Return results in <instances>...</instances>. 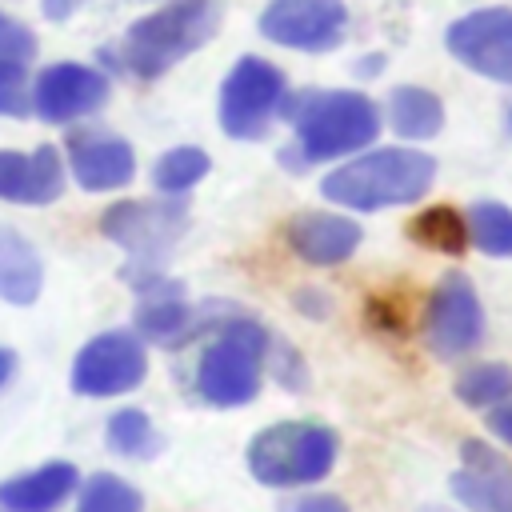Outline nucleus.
I'll list each match as a JSON object with an SVG mask.
<instances>
[{
	"label": "nucleus",
	"mask_w": 512,
	"mask_h": 512,
	"mask_svg": "<svg viewBox=\"0 0 512 512\" xmlns=\"http://www.w3.org/2000/svg\"><path fill=\"white\" fill-rule=\"evenodd\" d=\"M384 116L392 124L396 136L404 140H428L444 128V104L436 92L428 88H416V84H400L388 92V104H384Z\"/></svg>",
	"instance_id": "6ab92c4d"
},
{
	"label": "nucleus",
	"mask_w": 512,
	"mask_h": 512,
	"mask_svg": "<svg viewBox=\"0 0 512 512\" xmlns=\"http://www.w3.org/2000/svg\"><path fill=\"white\" fill-rule=\"evenodd\" d=\"M104 440H108L112 452L132 456V460H144V456H152V452L160 448V436H156L148 412H140V408H120V412H112V420H108V428H104Z\"/></svg>",
	"instance_id": "5701e85b"
},
{
	"label": "nucleus",
	"mask_w": 512,
	"mask_h": 512,
	"mask_svg": "<svg viewBox=\"0 0 512 512\" xmlns=\"http://www.w3.org/2000/svg\"><path fill=\"white\" fill-rule=\"evenodd\" d=\"M268 348H272V336L264 324H256L248 316L224 320L216 328V336L204 344V352L196 356V368H192L196 396L216 408L248 404L260 392Z\"/></svg>",
	"instance_id": "20e7f679"
},
{
	"label": "nucleus",
	"mask_w": 512,
	"mask_h": 512,
	"mask_svg": "<svg viewBox=\"0 0 512 512\" xmlns=\"http://www.w3.org/2000/svg\"><path fill=\"white\" fill-rule=\"evenodd\" d=\"M452 496L468 512H512V460L480 440H464Z\"/></svg>",
	"instance_id": "4468645a"
},
{
	"label": "nucleus",
	"mask_w": 512,
	"mask_h": 512,
	"mask_svg": "<svg viewBox=\"0 0 512 512\" xmlns=\"http://www.w3.org/2000/svg\"><path fill=\"white\" fill-rule=\"evenodd\" d=\"M508 124H512V116H508Z\"/></svg>",
	"instance_id": "f704fd0d"
},
{
	"label": "nucleus",
	"mask_w": 512,
	"mask_h": 512,
	"mask_svg": "<svg viewBox=\"0 0 512 512\" xmlns=\"http://www.w3.org/2000/svg\"><path fill=\"white\" fill-rule=\"evenodd\" d=\"M220 28V8L212 0H168L156 12L128 24L116 44V68L140 80H156L192 56Z\"/></svg>",
	"instance_id": "7ed1b4c3"
},
{
	"label": "nucleus",
	"mask_w": 512,
	"mask_h": 512,
	"mask_svg": "<svg viewBox=\"0 0 512 512\" xmlns=\"http://www.w3.org/2000/svg\"><path fill=\"white\" fill-rule=\"evenodd\" d=\"M112 92L108 72L92 68V64H76V60H60L36 72L32 80V112L44 124H76L92 112L104 108Z\"/></svg>",
	"instance_id": "9d476101"
},
{
	"label": "nucleus",
	"mask_w": 512,
	"mask_h": 512,
	"mask_svg": "<svg viewBox=\"0 0 512 512\" xmlns=\"http://www.w3.org/2000/svg\"><path fill=\"white\" fill-rule=\"evenodd\" d=\"M336 432L312 420H284L252 436L248 468L268 488H300L324 480L336 464Z\"/></svg>",
	"instance_id": "39448f33"
},
{
	"label": "nucleus",
	"mask_w": 512,
	"mask_h": 512,
	"mask_svg": "<svg viewBox=\"0 0 512 512\" xmlns=\"http://www.w3.org/2000/svg\"><path fill=\"white\" fill-rule=\"evenodd\" d=\"M444 48L484 80L512 84V8H476L448 24Z\"/></svg>",
	"instance_id": "1a4fd4ad"
},
{
	"label": "nucleus",
	"mask_w": 512,
	"mask_h": 512,
	"mask_svg": "<svg viewBox=\"0 0 512 512\" xmlns=\"http://www.w3.org/2000/svg\"><path fill=\"white\" fill-rule=\"evenodd\" d=\"M64 192V160L52 144L32 152L0 148V200L12 204H52Z\"/></svg>",
	"instance_id": "2eb2a0df"
},
{
	"label": "nucleus",
	"mask_w": 512,
	"mask_h": 512,
	"mask_svg": "<svg viewBox=\"0 0 512 512\" xmlns=\"http://www.w3.org/2000/svg\"><path fill=\"white\" fill-rule=\"evenodd\" d=\"M484 424H488V432H492L496 440L512 444V396H508V400H496V404H488V416H484Z\"/></svg>",
	"instance_id": "c85d7f7f"
},
{
	"label": "nucleus",
	"mask_w": 512,
	"mask_h": 512,
	"mask_svg": "<svg viewBox=\"0 0 512 512\" xmlns=\"http://www.w3.org/2000/svg\"><path fill=\"white\" fill-rule=\"evenodd\" d=\"M192 324L188 304L180 300V288L168 280H140V304H136V328L148 340H176Z\"/></svg>",
	"instance_id": "aec40b11"
},
{
	"label": "nucleus",
	"mask_w": 512,
	"mask_h": 512,
	"mask_svg": "<svg viewBox=\"0 0 512 512\" xmlns=\"http://www.w3.org/2000/svg\"><path fill=\"white\" fill-rule=\"evenodd\" d=\"M280 116L292 124V148H284L292 168L364 152L380 136V108L352 88H312L284 96Z\"/></svg>",
	"instance_id": "f257e3e1"
},
{
	"label": "nucleus",
	"mask_w": 512,
	"mask_h": 512,
	"mask_svg": "<svg viewBox=\"0 0 512 512\" xmlns=\"http://www.w3.org/2000/svg\"><path fill=\"white\" fill-rule=\"evenodd\" d=\"M464 224H468V240L484 256H512V208L508 204L480 200L468 208Z\"/></svg>",
	"instance_id": "4be33fe9"
},
{
	"label": "nucleus",
	"mask_w": 512,
	"mask_h": 512,
	"mask_svg": "<svg viewBox=\"0 0 512 512\" xmlns=\"http://www.w3.org/2000/svg\"><path fill=\"white\" fill-rule=\"evenodd\" d=\"M0 56L4 60H24V64L36 56V32L24 20L8 16L4 8H0Z\"/></svg>",
	"instance_id": "cd10ccee"
},
{
	"label": "nucleus",
	"mask_w": 512,
	"mask_h": 512,
	"mask_svg": "<svg viewBox=\"0 0 512 512\" xmlns=\"http://www.w3.org/2000/svg\"><path fill=\"white\" fill-rule=\"evenodd\" d=\"M44 268L36 248L8 224H0V300L8 304H32L40 296Z\"/></svg>",
	"instance_id": "a211bd4d"
},
{
	"label": "nucleus",
	"mask_w": 512,
	"mask_h": 512,
	"mask_svg": "<svg viewBox=\"0 0 512 512\" xmlns=\"http://www.w3.org/2000/svg\"><path fill=\"white\" fill-rule=\"evenodd\" d=\"M76 512H144V496L128 480L96 472L92 480H84Z\"/></svg>",
	"instance_id": "b1692460"
},
{
	"label": "nucleus",
	"mask_w": 512,
	"mask_h": 512,
	"mask_svg": "<svg viewBox=\"0 0 512 512\" xmlns=\"http://www.w3.org/2000/svg\"><path fill=\"white\" fill-rule=\"evenodd\" d=\"M412 236L424 244V248H436V252H460L468 244V224L460 212L452 208H428L412 220Z\"/></svg>",
	"instance_id": "a878e982"
},
{
	"label": "nucleus",
	"mask_w": 512,
	"mask_h": 512,
	"mask_svg": "<svg viewBox=\"0 0 512 512\" xmlns=\"http://www.w3.org/2000/svg\"><path fill=\"white\" fill-rule=\"evenodd\" d=\"M188 228V208L168 196V200H120L100 216V232L108 240H116L120 248L132 252V260L144 264H160L172 244L184 236Z\"/></svg>",
	"instance_id": "0eeeda50"
},
{
	"label": "nucleus",
	"mask_w": 512,
	"mask_h": 512,
	"mask_svg": "<svg viewBox=\"0 0 512 512\" xmlns=\"http://www.w3.org/2000/svg\"><path fill=\"white\" fill-rule=\"evenodd\" d=\"M204 176H208V152L196 148V144L168 148V152L152 164V184H156V192H164V196H180V192L196 188Z\"/></svg>",
	"instance_id": "412c9836"
},
{
	"label": "nucleus",
	"mask_w": 512,
	"mask_h": 512,
	"mask_svg": "<svg viewBox=\"0 0 512 512\" xmlns=\"http://www.w3.org/2000/svg\"><path fill=\"white\" fill-rule=\"evenodd\" d=\"M8 376H12V352L0 344V388L8 384Z\"/></svg>",
	"instance_id": "2f4dec72"
},
{
	"label": "nucleus",
	"mask_w": 512,
	"mask_h": 512,
	"mask_svg": "<svg viewBox=\"0 0 512 512\" xmlns=\"http://www.w3.org/2000/svg\"><path fill=\"white\" fill-rule=\"evenodd\" d=\"M64 156H68V172L84 192H112L124 188L136 176V152L124 136H116L112 128L88 124V128H72L64 140Z\"/></svg>",
	"instance_id": "ddd939ff"
},
{
	"label": "nucleus",
	"mask_w": 512,
	"mask_h": 512,
	"mask_svg": "<svg viewBox=\"0 0 512 512\" xmlns=\"http://www.w3.org/2000/svg\"><path fill=\"white\" fill-rule=\"evenodd\" d=\"M436 180V160L416 152V148H368L356 152L352 160L336 164L324 180L320 192L356 212H376L392 204H412L420 200Z\"/></svg>",
	"instance_id": "f03ea898"
},
{
	"label": "nucleus",
	"mask_w": 512,
	"mask_h": 512,
	"mask_svg": "<svg viewBox=\"0 0 512 512\" xmlns=\"http://www.w3.org/2000/svg\"><path fill=\"white\" fill-rule=\"evenodd\" d=\"M288 96L284 72L272 60L240 56L220 84V128L232 140H260Z\"/></svg>",
	"instance_id": "423d86ee"
},
{
	"label": "nucleus",
	"mask_w": 512,
	"mask_h": 512,
	"mask_svg": "<svg viewBox=\"0 0 512 512\" xmlns=\"http://www.w3.org/2000/svg\"><path fill=\"white\" fill-rule=\"evenodd\" d=\"M32 112V80L24 72V60L0 56V116H28Z\"/></svg>",
	"instance_id": "bb28decb"
},
{
	"label": "nucleus",
	"mask_w": 512,
	"mask_h": 512,
	"mask_svg": "<svg viewBox=\"0 0 512 512\" xmlns=\"http://www.w3.org/2000/svg\"><path fill=\"white\" fill-rule=\"evenodd\" d=\"M84 4H88V0H40L44 16H48V20H56V24H64V20H68L76 8H84Z\"/></svg>",
	"instance_id": "7c9ffc66"
},
{
	"label": "nucleus",
	"mask_w": 512,
	"mask_h": 512,
	"mask_svg": "<svg viewBox=\"0 0 512 512\" xmlns=\"http://www.w3.org/2000/svg\"><path fill=\"white\" fill-rule=\"evenodd\" d=\"M260 36L296 48V52H328L348 32L344 0H268L260 8Z\"/></svg>",
	"instance_id": "6e6552de"
},
{
	"label": "nucleus",
	"mask_w": 512,
	"mask_h": 512,
	"mask_svg": "<svg viewBox=\"0 0 512 512\" xmlns=\"http://www.w3.org/2000/svg\"><path fill=\"white\" fill-rule=\"evenodd\" d=\"M484 332V312L476 300V288L464 272L440 276L432 288V300L424 308V340L440 360H456L476 348Z\"/></svg>",
	"instance_id": "9b49d317"
},
{
	"label": "nucleus",
	"mask_w": 512,
	"mask_h": 512,
	"mask_svg": "<svg viewBox=\"0 0 512 512\" xmlns=\"http://www.w3.org/2000/svg\"><path fill=\"white\" fill-rule=\"evenodd\" d=\"M288 248L308 264H340L360 248V224L336 212H300L288 220Z\"/></svg>",
	"instance_id": "dca6fc26"
},
{
	"label": "nucleus",
	"mask_w": 512,
	"mask_h": 512,
	"mask_svg": "<svg viewBox=\"0 0 512 512\" xmlns=\"http://www.w3.org/2000/svg\"><path fill=\"white\" fill-rule=\"evenodd\" d=\"M456 396L472 408H488L496 400H508L512 396V368L508 364H472L460 380H456Z\"/></svg>",
	"instance_id": "393cba45"
},
{
	"label": "nucleus",
	"mask_w": 512,
	"mask_h": 512,
	"mask_svg": "<svg viewBox=\"0 0 512 512\" xmlns=\"http://www.w3.org/2000/svg\"><path fill=\"white\" fill-rule=\"evenodd\" d=\"M76 488V468L64 460L40 464L32 472H20L12 480L0 484V504L8 512H52L56 504L68 500V492Z\"/></svg>",
	"instance_id": "f3484780"
},
{
	"label": "nucleus",
	"mask_w": 512,
	"mask_h": 512,
	"mask_svg": "<svg viewBox=\"0 0 512 512\" xmlns=\"http://www.w3.org/2000/svg\"><path fill=\"white\" fill-rule=\"evenodd\" d=\"M420 512H448V508H440V504H432V508H420Z\"/></svg>",
	"instance_id": "473e14b6"
},
{
	"label": "nucleus",
	"mask_w": 512,
	"mask_h": 512,
	"mask_svg": "<svg viewBox=\"0 0 512 512\" xmlns=\"http://www.w3.org/2000/svg\"><path fill=\"white\" fill-rule=\"evenodd\" d=\"M288 512H348V504L340 500V496H304V500H296Z\"/></svg>",
	"instance_id": "c756f323"
},
{
	"label": "nucleus",
	"mask_w": 512,
	"mask_h": 512,
	"mask_svg": "<svg viewBox=\"0 0 512 512\" xmlns=\"http://www.w3.org/2000/svg\"><path fill=\"white\" fill-rule=\"evenodd\" d=\"M0 512H8V508H4V504H0Z\"/></svg>",
	"instance_id": "72a5a7b5"
},
{
	"label": "nucleus",
	"mask_w": 512,
	"mask_h": 512,
	"mask_svg": "<svg viewBox=\"0 0 512 512\" xmlns=\"http://www.w3.org/2000/svg\"><path fill=\"white\" fill-rule=\"evenodd\" d=\"M148 372L144 344L132 332H100L72 360V388L80 396H120L132 392Z\"/></svg>",
	"instance_id": "f8f14e48"
}]
</instances>
